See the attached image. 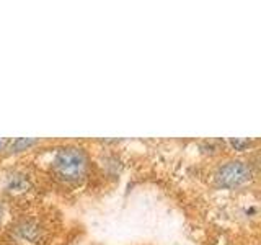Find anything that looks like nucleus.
Segmentation results:
<instances>
[{
    "label": "nucleus",
    "mask_w": 261,
    "mask_h": 245,
    "mask_svg": "<svg viewBox=\"0 0 261 245\" xmlns=\"http://www.w3.org/2000/svg\"><path fill=\"white\" fill-rule=\"evenodd\" d=\"M7 144H8V139H0V152H5Z\"/></svg>",
    "instance_id": "6e6552de"
},
{
    "label": "nucleus",
    "mask_w": 261,
    "mask_h": 245,
    "mask_svg": "<svg viewBox=\"0 0 261 245\" xmlns=\"http://www.w3.org/2000/svg\"><path fill=\"white\" fill-rule=\"evenodd\" d=\"M41 141L38 139H31V137H20V139H8V144H7V154H16V152H23V151H30L31 147L38 145Z\"/></svg>",
    "instance_id": "39448f33"
},
{
    "label": "nucleus",
    "mask_w": 261,
    "mask_h": 245,
    "mask_svg": "<svg viewBox=\"0 0 261 245\" xmlns=\"http://www.w3.org/2000/svg\"><path fill=\"white\" fill-rule=\"evenodd\" d=\"M15 237H18L23 242H30V243H36L44 234V227L39 220L33 219V217H24L20 219L18 223L15 224L13 229Z\"/></svg>",
    "instance_id": "7ed1b4c3"
},
{
    "label": "nucleus",
    "mask_w": 261,
    "mask_h": 245,
    "mask_svg": "<svg viewBox=\"0 0 261 245\" xmlns=\"http://www.w3.org/2000/svg\"><path fill=\"white\" fill-rule=\"evenodd\" d=\"M28 188H30V178L28 175L21 174V172H13V174L8 175L5 182V190L12 194L24 193Z\"/></svg>",
    "instance_id": "20e7f679"
},
{
    "label": "nucleus",
    "mask_w": 261,
    "mask_h": 245,
    "mask_svg": "<svg viewBox=\"0 0 261 245\" xmlns=\"http://www.w3.org/2000/svg\"><path fill=\"white\" fill-rule=\"evenodd\" d=\"M255 177L253 165L242 159H230L219 163L214 170V185L220 190H239V188L248 185Z\"/></svg>",
    "instance_id": "f03ea898"
},
{
    "label": "nucleus",
    "mask_w": 261,
    "mask_h": 245,
    "mask_svg": "<svg viewBox=\"0 0 261 245\" xmlns=\"http://www.w3.org/2000/svg\"><path fill=\"white\" fill-rule=\"evenodd\" d=\"M227 144L230 145L232 149L242 152V151L250 149V147L255 144V142H253V141H247V139H230V141H227Z\"/></svg>",
    "instance_id": "423d86ee"
},
{
    "label": "nucleus",
    "mask_w": 261,
    "mask_h": 245,
    "mask_svg": "<svg viewBox=\"0 0 261 245\" xmlns=\"http://www.w3.org/2000/svg\"><path fill=\"white\" fill-rule=\"evenodd\" d=\"M4 214H5V203H4V200H2V198H0V224H2Z\"/></svg>",
    "instance_id": "0eeeda50"
},
{
    "label": "nucleus",
    "mask_w": 261,
    "mask_h": 245,
    "mask_svg": "<svg viewBox=\"0 0 261 245\" xmlns=\"http://www.w3.org/2000/svg\"><path fill=\"white\" fill-rule=\"evenodd\" d=\"M49 170L53 177L64 185H80L90 172L88 152L80 145H62L56 149Z\"/></svg>",
    "instance_id": "f257e3e1"
}]
</instances>
